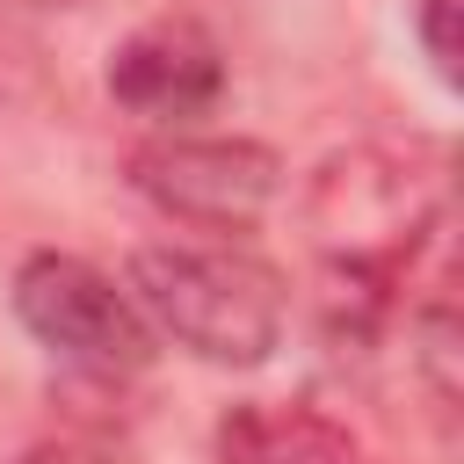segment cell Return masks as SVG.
Returning <instances> with one entry per match:
<instances>
[{"label":"cell","instance_id":"6da1fadb","mask_svg":"<svg viewBox=\"0 0 464 464\" xmlns=\"http://www.w3.org/2000/svg\"><path fill=\"white\" fill-rule=\"evenodd\" d=\"M442 152L435 145H348L326 152L297 196L304 232L326 261V319L341 334H377L406 312L420 246L442 232Z\"/></svg>","mask_w":464,"mask_h":464},{"label":"cell","instance_id":"7a4b0ae2","mask_svg":"<svg viewBox=\"0 0 464 464\" xmlns=\"http://www.w3.org/2000/svg\"><path fill=\"white\" fill-rule=\"evenodd\" d=\"M123 290H130L138 319L152 326V341H174L181 355H196L210 370H261L283 348L290 297L261 254L160 239V246L130 254Z\"/></svg>","mask_w":464,"mask_h":464},{"label":"cell","instance_id":"3957f363","mask_svg":"<svg viewBox=\"0 0 464 464\" xmlns=\"http://www.w3.org/2000/svg\"><path fill=\"white\" fill-rule=\"evenodd\" d=\"M130 188L188 232H254L283 196V152L218 130H152L123 152Z\"/></svg>","mask_w":464,"mask_h":464},{"label":"cell","instance_id":"277c9868","mask_svg":"<svg viewBox=\"0 0 464 464\" xmlns=\"http://www.w3.org/2000/svg\"><path fill=\"white\" fill-rule=\"evenodd\" d=\"M14 319L22 334L87 377H138L152 362V326L138 319L130 290H116L94 261L36 246L14 268Z\"/></svg>","mask_w":464,"mask_h":464},{"label":"cell","instance_id":"5b68a950","mask_svg":"<svg viewBox=\"0 0 464 464\" xmlns=\"http://www.w3.org/2000/svg\"><path fill=\"white\" fill-rule=\"evenodd\" d=\"M109 94H116V109H130L160 130H181L225 102V51L188 14L145 22L109 51Z\"/></svg>","mask_w":464,"mask_h":464},{"label":"cell","instance_id":"8992f818","mask_svg":"<svg viewBox=\"0 0 464 464\" xmlns=\"http://www.w3.org/2000/svg\"><path fill=\"white\" fill-rule=\"evenodd\" d=\"M218 464H370V450L312 399H246L218 420Z\"/></svg>","mask_w":464,"mask_h":464},{"label":"cell","instance_id":"52a82bcc","mask_svg":"<svg viewBox=\"0 0 464 464\" xmlns=\"http://www.w3.org/2000/svg\"><path fill=\"white\" fill-rule=\"evenodd\" d=\"M457 7L464 0H413V44H420V58L435 65L442 87L464 80V65H457Z\"/></svg>","mask_w":464,"mask_h":464}]
</instances>
